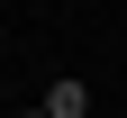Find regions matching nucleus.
<instances>
[{"mask_svg": "<svg viewBox=\"0 0 127 118\" xmlns=\"http://www.w3.org/2000/svg\"><path fill=\"white\" fill-rule=\"evenodd\" d=\"M27 118H45V109H27Z\"/></svg>", "mask_w": 127, "mask_h": 118, "instance_id": "2", "label": "nucleus"}, {"mask_svg": "<svg viewBox=\"0 0 127 118\" xmlns=\"http://www.w3.org/2000/svg\"><path fill=\"white\" fill-rule=\"evenodd\" d=\"M82 109H91V91H82V82H73V73H64L55 91H45V118H82Z\"/></svg>", "mask_w": 127, "mask_h": 118, "instance_id": "1", "label": "nucleus"}]
</instances>
